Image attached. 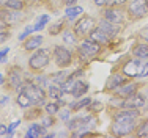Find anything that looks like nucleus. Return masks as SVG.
<instances>
[{"mask_svg": "<svg viewBox=\"0 0 148 138\" xmlns=\"http://www.w3.org/2000/svg\"><path fill=\"white\" fill-rule=\"evenodd\" d=\"M123 74L128 77H147L148 75V63L143 61L142 58L131 60L125 65Z\"/></svg>", "mask_w": 148, "mask_h": 138, "instance_id": "f257e3e1", "label": "nucleus"}, {"mask_svg": "<svg viewBox=\"0 0 148 138\" xmlns=\"http://www.w3.org/2000/svg\"><path fill=\"white\" fill-rule=\"evenodd\" d=\"M79 52H80V56H82V58H88V56L98 55L101 52L99 42H96L93 39L82 41V42H80V46H79Z\"/></svg>", "mask_w": 148, "mask_h": 138, "instance_id": "f03ea898", "label": "nucleus"}, {"mask_svg": "<svg viewBox=\"0 0 148 138\" xmlns=\"http://www.w3.org/2000/svg\"><path fill=\"white\" fill-rule=\"evenodd\" d=\"M95 27V19L90 16H84L80 20H77V24L74 25V33L79 35V36H85L90 35L91 30Z\"/></svg>", "mask_w": 148, "mask_h": 138, "instance_id": "7ed1b4c3", "label": "nucleus"}, {"mask_svg": "<svg viewBox=\"0 0 148 138\" xmlns=\"http://www.w3.org/2000/svg\"><path fill=\"white\" fill-rule=\"evenodd\" d=\"M128 11H129V14H131L132 17H137V19L147 16V13H148V0H132V2L129 3V6H128Z\"/></svg>", "mask_w": 148, "mask_h": 138, "instance_id": "20e7f679", "label": "nucleus"}, {"mask_svg": "<svg viewBox=\"0 0 148 138\" xmlns=\"http://www.w3.org/2000/svg\"><path fill=\"white\" fill-rule=\"evenodd\" d=\"M22 90L30 96L33 104H43L44 102L46 94H44V91L41 86H38V85H35V83H27L25 86H22Z\"/></svg>", "mask_w": 148, "mask_h": 138, "instance_id": "39448f33", "label": "nucleus"}, {"mask_svg": "<svg viewBox=\"0 0 148 138\" xmlns=\"http://www.w3.org/2000/svg\"><path fill=\"white\" fill-rule=\"evenodd\" d=\"M49 65V55L46 50H38L36 54H33L29 60V66L35 71H40L43 69L44 66Z\"/></svg>", "mask_w": 148, "mask_h": 138, "instance_id": "423d86ee", "label": "nucleus"}, {"mask_svg": "<svg viewBox=\"0 0 148 138\" xmlns=\"http://www.w3.org/2000/svg\"><path fill=\"white\" fill-rule=\"evenodd\" d=\"M54 55H55V61H57V65L62 66V68H66V66L71 63V60H73L71 52H69L66 47H63V46H57V47H55Z\"/></svg>", "mask_w": 148, "mask_h": 138, "instance_id": "0eeeda50", "label": "nucleus"}, {"mask_svg": "<svg viewBox=\"0 0 148 138\" xmlns=\"http://www.w3.org/2000/svg\"><path fill=\"white\" fill-rule=\"evenodd\" d=\"M134 127H136V121H115L112 126V132L118 137H123L131 133Z\"/></svg>", "mask_w": 148, "mask_h": 138, "instance_id": "6e6552de", "label": "nucleus"}, {"mask_svg": "<svg viewBox=\"0 0 148 138\" xmlns=\"http://www.w3.org/2000/svg\"><path fill=\"white\" fill-rule=\"evenodd\" d=\"M95 119L91 116H77L74 119H69L68 127L69 130H77V129H84V127H88L90 124H93Z\"/></svg>", "mask_w": 148, "mask_h": 138, "instance_id": "1a4fd4ad", "label": "nucleus"}, {"mask_svg": "<svg viewBox=\"0 0 148 138\" xmlns=\"http://www.w3.org/2000/svg\"><path fill=\"white\" fill-rule=\"evenodd\" d=\"M143 104H145V99H143V96L134 93L132 96L126 97V101L121 102V107L123 108H137V110H139Z\"/></svg>", "mask_w": 148, "mask_h": 138, "instance_id": "9d476101", "label": "nucleus"}, {"mask_svg": "<svg viewBox=\"0 0 148 138\" xmlns=\"http://www.w3.org/2000/svg\"><path fill=\"white\" fill-rule=\"evenodd\" d=\"M139 116V110L137 108H123L115 113V121H136V118Z\"/></svg>", "mask_w": 148, "mask_h": 138, "instance_id": "9b49d317", "label": "nucleus"}, {"mask_svg": "<svg viewBox=\"0 0 148 138\" xmlns=\"http://www.w3.org/2000/svg\"><path fill=\"white\" fill-rule=\"evenodd\" d=\"M8 80H10V83H11V86L14 88V90H17V91L22 90V71L19 68H13L10 71Z\"/></svg>", "mask_w": 148, "mask_h": 138, "instance_id": "f8f14e48", "label": "nucleus"}, {"mask_svg": "<svg viewBox=\"0 0 148 138\" xmlns=\"http://www.w3.org/2000/svg\"><path fill=\"white\" fill-rule=\"evenodd\" d=\"M103 14H104V19H107L109 22H112V24H120V22H123V13L120 11V10H117L115 6L107 8Z\"/></svg>", "mask_w": 148, "mask_h": 138, "instance_id": "ddd939ff", "label": "nucleus"}, {"mask_svg": "<svg viewBox=\"0 0 148 138\" xmlns=\"http://www.w3.org/2000/svg\"><path fill=\"white\" fill-rule=\"evenodd\" d=\"M87 91H88V83L84 82V80H77V82H74L73 88H71V96L73 97H82Z\"/></svg>", "mask_w": 148, "mask_h": 138, "instance_id": "4468645a", "label": "nucleus"}, {"mask_svg": "<svg viewBox=\"0 0 148 138\" xmlns=\"http://www.w3.org/2000/svg\"><path fill=\"white\" fill-rule=\"evenodd\" d=\"M125 83H126V77L120 75V74H114V75L109 77L106 86H107V90H117V88H120L121 85H125Z\"/></svg>", "mask_w": 148, "mask_h": 138, "instance_id": "2eb2a0df", "label": "nucleus"}, {"mask_svg": "<svg viewBox=\"0 0 148 138\" xmlns=\"http://www.w3.org/2000/svg\"><path fill=\"white\" fill-rule=\"evenodd\" d=\"M136 90H137L136 83H125V85H121L120 88H117V96L126 99V97L132 96V94L136 93Z\"/></svg>", "mask_w": 148, "mask_h": 138, "instance_id": "dca6fc26", "label": "nucleus"}, {"mask_svg": "<svg viewBox=\"0 0 148 138\" xmlns=\"http://www.w3.org/2000/svg\"><path fill=\"white\" fill-rule=\"evenodd\" d=\"M98 28L99 30H103L104 33H107L109 36H115V33L118 31V27H117V24H112V22H109L107 19H104V20H101L99 22V25H98Z\"/></svg>", "mask_w": 148, "mask_h": 138, "instance_id": "f3484780", "label": "nucleus"}, {"mask_svg": "<svg viewBox=\"0 0 148 138\" xmlns=\"http://www.w3.org/2000/svg\"><path fill=\"white\" fill-rule=\"evenodd\" d=\"M41 44H43V36L36 35V36H32L24 42V49H25V50H35V49H38Z\"/></svg>", "mask_w": 148, "mask_h": 138, "instance_id": "a211bd4d", "label": "nucleus"}, {"mask_svg": "<svg viewBox=\"0 0 148 138\" xmlns=\"http://www.w3.org/2000/svg\"><path fill=\"white\" fill-rule=\"evenodd\" d=\"M90 39H93V41H96V42H109L110 36H109L107 33H104L103 30L96 28V30H91V33H90Z\"/></svg>", "mask_w": 148, "mask_h": 138, "instance_id": "6ab92c4d", "label": "nucleus"}, {"mask_svg": "<svg viewBox=\"0 0 148 138\" xmlns=\"http://www.w3.org/2000/svg\"><path fill=\"white\" fill-rule=\"evenodd\" d=\"M43 135H46V130L40 124H32L29 127V130H27V137L29 138H36V137H43Z\"/></svg>", "mask_w": 148, "mask_h": 138, "instance_id": "aec40b11", "label": "nucleus"}, {"mask_svg": "<svg viewBox=\"0 0 148 138\" xmlns=\"http://www.w3.org/2000/svg\"><path fill=\"white\" fill-rule=\"evenodd\" d=\"M132 54L136 58L147 60L148 58V44H137L136 47L132 49Z\"/></svg>", "mask_w": 148, "mask_h": 138, "instance_id": "412c9836", "label": "nucleus"}, {"mask_svg": "<svg viewBox=\"0 0 148 138\" xmlns=\"http://www.w3.org/2000/svg\"><path fill=\"white\" fill-rule=\"evenodd\" d=\"M82 13H84L82 6H74V5L68 6V8H66V11H65L66 19H69V20H74L77 16H79V14H82Z\"/></svg>", "mask_w": 148, "mask_h": 138, "instance_id": "4be33fe9", "label": "nucleus"}, {"mask_svg": "<svg viewBox=\"0 0 148 138\" xmlns=\"http://www.w3.org/2000/svg\"><path fill=\"white\" fill-rule=\"evenodd\" d=\"M16 102H17V105H19L21 108H27V107H30V105L33 104L32 99H30V96L25 93V91H21V94L17 96Z\"/></svg>", "mask_w": 148, "mask_h": 138, "instance_id": "5701e85b", "label": "nucleus"}, {"mask_svg": "<svg viewBox=\"0 0 148 138\" xmlns=\"http://www.w3.org/2000/svg\"><path fill=\"white\" fill-rule=\"evenodd\" d=\"M63 93H65V91H63V88H62V86H57V85H52V86H49V91H47V94H49L52 99H55V101L62 99Z\"/></svg>", "mask_w": 148, "mask_h": 138, "instance_id": "b1692460", "label": "nucleus"}, {"mask_svg": "<svg viewBox=\"0 0 148 138\" xmlns=\"http://www.w3.org/2000/svg\"><path fill=\"white\" fill-rule=\"evenodd\" d=\"M90 102L91 101L88 97H84V99H80V101H77V102L69 104V110H80V108H84V107H88Z\"/></svg>", "mask_w": 148, "mask_h": 138, "instance_id": "393cba45", "label": "nucleus"}, {"mask_svg": "<svg viewBox=\"0 0 148 138\" xmlns=\"http://www.w3.org/2000/svg\"><path fill=\"white\" fill-rule=\"evenodd\" d=\"M2 3H3V6L5 8H8V10H21L22 8V2L21 0H2Z\"/></svg>", "mask_w": 148, "mask_h": 138, "instance_id": "a878e982", "label": "nucleus"}, {"mask_svg": "<svg viewBox=\"0 0 148 138\" xmlns=\"http://www.w3.org/2000/svg\"><path fill=\"white\" fill-rule=\"evenodd\" d=\"M60 104H63V101H60V99H58V102H51V104H46V111H47L49 115H55V113H58Z\"/></svg>", "mask_w": 148, "mask_h": 138, "instance_id": "bb28decb", "label": "nucleus"}, {"mask_svg": "<svg viewBox=\"0 0 148 138\" xmlns=\"http://www.w3.org/2000/svg\"><path fill=\"white\" fill-rule=\"evenodd\" d=\"M49 22V16L47 14H43V16L38 19V22H36V25H35V31H40V30H43V28L46 27V24Z\"/></svg>", "mask_w": 148, "mask_h": 138, "instance_id": "cd10ccee", "label": "nucleus"}, {"mask_svg": "<svg viewBox=\"0 0 148 138\" xmlns=\"http://www.w3.org/2000/svg\"><path fill=\"white\" fill-rule=\"evenodd\" d=\"M137 133H139V137H148V119L139 127V132Z\"/></svg>", "mask_w": 148, "mask_h": 138, "instance_id": "c85d7f7f", "label": "nucleus"}, {"mask_svg": "<svg viewBox=\"0 0 148 138\" xmlns=\"http://www.w3.org/2000/svg\"><path fill=\"white\" fill-rule=\"evenodd\" d=\"M63 41L68 42V44L69 42L73 44V42L76 41V36H74V33H71V31H65V33H63Z\"/></svg>", "mask_w": 148, "mask_h": 138, "instance_id": "c756f323", "label": "nucleus"}, {"mask_svg": "<svg viewBox=\"0 0 148 138\" xmlns=\"http://www.w3.org/2000/svg\"><path fill=\"white\" fill-rule=\"evenodd\" d=\"M126 2H128V0H109L107 5L109 6H121V5H125Z\"/></svg>", "mask_w": 148, "mask_h": 138, "instance_id": "7c9ffc66", "label": "nucleus"}, {"mask_svg": "<svg viewBox=\"0 0 148 138\" xmlns=\"http://www.w3.org/2000/svg\"><path fill=\"white\" fill-rule=\"evenodd\" d=\"M32 31H35V27H27L25 30H24L22 33L19 35V39H24V38H25L27 35H30V33H32Z\"/></svg>", "mask_w": 148, "mask_h": 138, "instance_id": "2f4dec72", "label": "nucleus"}, {"mask_svg": "<svg viewBox=\"0 0 148 138\" xmlns=\"http://www.w3.org/2000/svg\"><path fill=\"white\" fill-rule=\"evenodd\" d=\"M52 115H49L47 113V116H46V118H43V126L44 127H49V126H52Z\"/></svg>", "mask_w": 148, "mask_h": 138, "instance_id": "473e14b6", "label": "nucleus"}, {"mask_svg": "<svg viewBox=\"0 0 148 138\" xmlns=\"http://www.w3.org/2000/svg\"><path fill=\"white\" fill-rule=\"evenodd\" d=\"M8 38H10V33H8V31L0 30V44H2V42H5L6 39H8Z\"/></svg>", "mask_w": 148, "mask_h": 138, "instance_id": "72a5a7b5", "label": "nucleus"}, {"mask_svg": "<svg viewBox=\"0 0 148 138\" xmlns=\"http://www.w3.org/2000/svg\"><path fill=\"white\" fill-rule=\"evenodd\" d=\"M8 52H10V47H3L2 50H0V61H3V60H5V56L8 55Z\"/></svg>", "mask_w": 148, "mask_h": 138, "instance_id": "f704fd0d", "label": "nucleus"}, {"mask_svg": "<svg viewBox=\"0 0 148 138\" xmlns=\"http://www.w3.org/2000/svg\"><path fill=\"white\" fill-rule=\"evenodd\" d=\"M60 118H62L63 121H66V119L69 118V108H68V110H63L62 113H60Z\"/></svg>", "mask_w": 148, "mask_h": 138, "instance_id": "c9c22d12", "label": "nucleus"}, {"mask_svg": "<svg viewBox=\"0 0 148 138\" xmlns=\"http://www.w3.org/2000/svg\"><path fill=\"white\" fill-rule=\"evenodd\" d=\"M93 3L96 6H104V5H107V3H109V0H93Z\"/></svg>", "mask_w": 148, "mask_h": 138, "instance_id": "e433bc0d", "label": "nucleus"}, {"mask_svg": "<svg viewBox=\"0 0 148 138\" xmlns=\"http://www.w3.org/2000/svg\"><path fill=\"white\" fill-rule=\"evenodd\" d=\"M8 133V127L5 124H0V135H6Z\"/></svg>", "mask_w": 148, "mask_h": 138, "instance_id": "4c0bfd02", "label": "nucleus"}, {"mask_svg": "<svg viewBox=\"0 0 148 138\" xmlns=\"http://www.w3.org/2000/svg\"><path fill=\"white\" fill-rule=\"evenodd\" d=\"M54 27H55V28H52V30H51V33H52V35H55V33H57V30L60 31V28H62V22H60V24H55Z\"/></svg>", "mask_w": 148, "mask_h": 138, "instance_id": "58836bf2", "label": "nucleus"}, {"mask_svg": "<svg viewBox=\"0 0 148 138\" xmlns=\"http://www.w3.org/2000/svg\"><path fill=\"white\" fill-rule=\"evenodd\" d=\"M5 27H6V22H5V19H2V17H0V30H3Z\"/></svg>", "mask_w": 148, "mask_h": 138, "instance_id": "ea45409f", "label": "nucleus"}, {"mask_svg": "<svg viewBox=\"0 0 148 138\" xmlns=\"http://www.w3.org/2000/svg\"><path fill=\"white\" fill-rule=\"evenodd\" d=\"M63 2H65L66 5H68V6H71V5H74V3L77 2V0H63Z\"/></svg>", "mask_w": 148, "mask_h": 138, "instance_id": "a19ab883", "label": "nucleus"}, {"mask_svg": "<svg viewBox=\"0 0 148 138\" xmlns=\"http://www.w3.org/2000/svg\"><path fill=\"white\" fill-rule=\"evenodd\" d=\"M6 101H8V97H2V101H0V104H6Z\"/></svg>", "mask_w": 148, "mask_h": 138, "instance_id": "79ce46f5", "label": "nucleus"}, {"mask_svg": "<svg viewBox=\"0 0 148 138\" xmlns=\"http://www.w3.org/2000/svg\"><path fill=\"white\" fill-rule=\"evenodd\" d=\"M0 83H3V75H2V72H0Z\"/></svg>", "mask_w": 148, "mask_h": 138, "instance_id": "37998d69", "label": "nucleus"}, {"mask_svg": "<svg viewBox=\"0 0 148 138\" xmlns=\"http://www.w3.org/2000/svg\"><path fill=\"white\" fill-rule=\"evenodd\" d=\"M147 99H148V90H147Z\"/></svg>", "mask_w": 148, "mask_h": 138, "instance_id": "c03bdc74", "label": "nucleus"}, {"mask_svg": "<svg viewBox=\"0 0 148 138\" xmlns=\"http://www.w3.org/2000/svg\"><path fill=\"white\" fill-rule=\"evenodd\" d=\"M147 39H148V38H147Z\"/></svg>", "mask_w": 148, "mask_h": 138, "instance_id": "a18cd8bd", "label": "nucleus"}]
</instances>
